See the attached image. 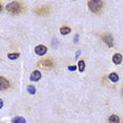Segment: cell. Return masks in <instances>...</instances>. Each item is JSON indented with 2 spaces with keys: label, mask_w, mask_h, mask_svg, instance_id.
<instances>
[{
  "label": "cell",
  "mask_w": 123,
  "mask_h": 123,
  "mask_svg": "<svg viewBox=\"0 0 123 123\" xmlns=\"http://www.w3.org/2000/svg\"><path fill=\"white\" fill-rule=\"evenodd\" d=\"M6 11L12 15H19L25 11V5L21 1H13L6 5Z\"/></svg>",
  "instance_id": "6da1fadb"
},
{
  "label": "cell",
  "mask_w": 123,
  "mask_h": 123,
  "mask_svg": "<svg viewBox=\"0 0 123 123\" xmlns=\"http://www.w3.org/2000/svg\"><path fill=\"white\" fill-rule=\"evenodd\" d=\"M103 4H104V2L101 1V0H92V1L87 2L88 9L93 13H99L102 10Z\"/></svg>",
  "instance_id": "7a4b0ae2"
},
{
  "label": "cell",
  "mask_w": 123,
  "mask_h": 123,
  "mask_svg": "<svg viewBox=\"0 0 123 123\" xmlns=\"http://www.w3.org/2000/svg\"><path fill=\"white\" fill-rule=\"evenodd\" d=\"M38 64L40 66H42L43 68H53L55 66V62L51 59H43V60H40L38 62Z\"/></svg>",
  "instance_id": "3957f363"
},
{
  "label": "cell",
  "mask_w": 123,
  "mask_h": 123,
  "mask_svg": "<svg viewBox=\"0 0 123 123\" xmlns=\"http://www.w3.org/2000/svg\"><path fill=\"white\" fill-rule=\"evenodd\" d=\"M101 40L108 46H113L114 45V39H113V37H111V35H108V34H102L101 35Z\"/></svg>",
  "instance_id": "277c9868"
},
{
  "label": "cell",
  "mask_w": 123,
  "mask_h": 123,
  "mask_svg": "<svg viewBox=\"0 0 123 123\" xmlns=\"http://www.w3.org/2000/svg\"><path fill=\"white\" fill-rule=\"evenodd\" d=\"M47 52V47L45 45H37L35 47V53L38 56H43L45 55Z\"/></svg>",
  "instance_id": "5b68a950"
},
{
  "label": "cell",
  "mask_w": 123,
  "mask_h": 123,
  "mask_svg": "<svg viewBox=\"0 0 123 123\" xmlns=\"http://www.w3.org/2000/svg\"><path fill=\"white\" fill-rule=\"evenodd\" d=\"M35 13L37 14V15H41V16L47 15V14L49 13V9L47 6H38L37 9H36Z\"/></svg>",
  "instance_id": "8992f818"
},
{
  "label": "cell",
  "mask_w": 123,
  "mask_h": 123,
  "mask_svg": "<svg viewBox=\"0 0 123 123\" xmlns=\"http://www.w3.org/2000/svg\"><path fill=\"white\" fill-rule=\"evenodd\" d=\"M9 87H10V81L1 76L0 77V89L4 91V89H7Z\"/></svg>",
  "instance_id": "52a82bcc"
},
{
  "label": "cell",
  "mask_w": 123,
  "mask_h": 123,
  "mask_svg": "<svg viewBox=\"0 0 123 123\" xmlns=\"http://www.w3.org/2000/svg\"><path fill=\"white\" fill-rule=\"evenodd\" d=\"M30 79H31V81H38V80H40L41 79V73L39 71H34L32 73V75H31Z\"/></svg>",
  "instance_id": "ba28073f"
},
{
  "label": "cell",
  "mask_w": 123,
  "mask_h": 123,
  "mask_svg": "<svg viewBox=\"0 0 123 123\" xmlns=\"http://www.w3.org/2000/svg\"><path fill=\"white\" fill-rule=\"evenodd\" d=\"M113 62L115 64H120L122 62V55L119 54V53H117V54H115L113 56Z\"/></svg>",
  "instance_id": "9c48e42d"
},
{
  "label": "cell",
  "mask_w": 123,
  "mask_h": 123,
  "mask_svg": "<svg viewBox=\"0 0 123 123\" xmlns=\"http://www.w3.org/2000/svg\"><path fill=\"white\" fill-rule=\"evenodd\" d=\"M107 123H120V118L117 115H111L110 118H108Z\"/></svg>",
  "instance_id": "30bf717a"
},
{
  "label": "cell",
  "mask_w": 123,
  "mask_h": 123,
  "mask_svg": "<svg viewBox=\"0 0 123 123\" xmlns=\"http://www.w3.org/2000/svg\"><path fill=\"white\" fill-rule=\"evenodd\" d=\"M108 78H110L111 81H113V82H117V81L119 80V76L117 73H111V74L108 75Z\"/></svg>",
  "instance_id": "8fae6325"
},
{
  "label": "cell",
  "mask_w": 123,
  "mask_h": 123,
  "mask_svg": "<svg viewBox=\"0 0 123 123\" xmlns=\"http://www.w3.org/2000/svg\"><path fill=\"white\" fill-rule=\"evenodd\" d=\"M60 33L62 35H68L71 33V27L68 26H61L60 27Z\"/></svg>",
  "instance_id": "7c38bea8"
},
{
  "label": "cell",
  "mask_w": 123,
  "mask_h": 123,
  "mask_svg": "<svg viewBox=\"0 0 123 123\" xmlns=\"http://www.w3.org/2000/svg\"><path fill=\"white\" fill-rule=\"evenodd\" d=\"M13 123H25V119H23L22 117H15L12 120Z\"/></svg>",
  "instance_id": "4fadbf2b"
},
{
  "label": "cell",
  "mask_w": 123,
  "mask_h": 123,
  "mask_svg": "<svg viewBox=\"0 0 123 123\" xmlns=\"http://www.w3.org/2000/svg\"><path fill=\"white\" fill-rule=\"evenodd\" d=\"M78 68H79V71L81 73H82L85 69V62L83 60H80L79 61V63H78Z\"/></svg>",
  "instance_id": "5bb4252c"
},
{
  "label": "cell",
  "mask_w": 123,
  "mask_h": 123,
  "mask_svg": "<svg viewBox=\"0 0 123 123\" xmlns=\"http://www.w3.org/2000/svg\"><path fill=\"white\" fill-rule=\"evenodd\" d=\"M27 92H29V94H31V95H34L36 93V87L34 85H29L27 86Z\"/></svg>",
  "instance_id": "9a60e30c"
},
{
  "label": "cell",
  "mask_w": 123,
  "mask_h": 123,
  "mask_svg": "<svg viewBox=\"0 0 123 123\" xmlns=\"http://www.w3.org/2000/svg\"><path fill=\"white\" fill-rule=\"evenodd\" d=\"M18 57H19L18 53H14V54H9V55H7V58L11 59V60H15V59H17Z\"/></svg>",
  "instance_id": "2e32d148"
},
{
  "label": "cell",
  "mask_w": 123,
  "mask_h": 123,
  "mask_svg": "<svg viewBox=\"0 0 123 123\" xmlns=\"http://www.w3.org/2000/svg\"><path fill=\"white\" fill-rule=\"evenodd\" d=\"M76 69H77L76 65H69L68 66V71H71V72H74V71H76Z\"/></svg>",
  "instance_id": "e0dca14e"
},
{
  "label": "cell",
  "mask_w": 123,
  "mask_h": 123,
  "mask_svg": "<svg viewBox=\"0 0 123 123\" xmlns=\"http://www.w3.org/2000/svg\"><path fill=\"white\" fill-rule=\"evenodd\" d=\"M122 94H123V88H122Z\"/></svg>",
  "instance_id": "ac0fdd59"
}]
</instances>
